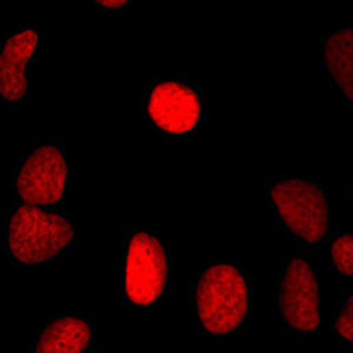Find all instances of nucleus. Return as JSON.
<instances>
[{
    "label": "nucleus",
    "mask_w": 353,
    "mask_h": 353,
    "mask_svg": "<svg viewBox=\"0 0 353 353\" xmlns=\"http://www.w3.org/2000/svg\"><path fill=\"white\" fill-rule=\"evenodd\" d=\"M320 46L323 78L352 106V25L325 34Z\"/></svg>",
    "instance_id": "nucleus-10"
},
{
    "label": "nucleus",
    "mask_w": 353,
    "mask_h": 353,
    "mask_svg": "<svg viewBox=\"0 0 353 353\" xmlns=\"http://www.w3.org/2000/svg\"><path fill=\"white\" fill-rule=\"evenodd\" d=\"M80 239L71 216L37 205H18L4 230L6 256L18 267H41L62 260Z\"/></svg>",
    "instance_id": "nucleus-3"
},
{
    "label": "nucleus",
    "mask_w": 353,
    "mask_h": 353,
    "mask_svg": "<svg viewBox=\"0 0 353 353\" xmlns=\"http://www.w3.org/2000/svg\"><path fill=\"white\" fill-rule=\"evenodd\" d=\"M330 269L341 277L352 276V233H341L330 244Z\"/></svg>",
    "instance_id": "nucleus-12"
},
{
    "label": "nucleus",
    "mask_w": 353,
    "mask_h": 353,
    "mask_svg": "<svg viewBox=\"0 0 353 353\" xmlns=\"http://www.w3.org/2000/svg\"><path fill=\"white\" fill-rule=\"evenodd\" d=\"M189 302L200 332L232 336L248 325L253 313V285L235 261L207 260L191 279Z\"/></svg>",
    "instance_id": "nucleus-1"
},
{
    "label": "nucleus",
    "mask_w": 353,
    "mask_h": 353,
    "mask_svg": "<svg viewBox=\"0 0 353 353\" xmlns=\"http://www.w3.org/2000/svg\"><path fill=\"white\" fill-rule=\"evenodd\" d=\"M71 182V165L61 145L44 143L23 157L12 189L27 205L52 209L61 205Z\"/></svg>",
    "instance_id": "nucleus-6"
},
{
    "label": "nucleus",
    "mask_w": 353,
    "mask_h": 353,
    "mask_svg": "<svg viewBox=\"0 0 353 353\" xmlns=\"http://www.w3.org/2000/svg\"><path fill=\"white\" fill-rule=\"evenodd\" d=\"M265 196L274 223L286 237L305 249H320L336 228L327 188L307 176L269 175Z\"/></svg>",
    "instance_id": "nucleus-2"
},
{
    "label": "nucleus",
    "mask_w": 353,
    "mask_h": 353,
    "mask_svg": "<svg viewBox=\"0 0 353 353\" xmlns=\"http://www.w3.org/2000/svg\"><path fill=\"white\" fill-rule=\"evenodd\" d=\"M145 115L163 134H193L203 122L205 97L189 81L166 78L150 85L145 94Z\"/></svg>",
    "instance_id": "nucleus-7"
},
{
    "label": "nucleus",
    "mask_w": 353,
    "mask_h": 353,
    "mask_svg": "<svg viewBox=\"0 0 353 353\" xmlns=\"http://www.w3.org/2000/svg\"><path fill=\"white\" fill-rule=\"evenodd\" d=\"M87 2L88 4H92L96 9H99V11L119 12L131 8L134 0H87Z\"/></svg>",
    "instance_id": "nucleus-13"
},
{
    "label": "nucleus",
    "mask_w": 353,
    "mask_h": 353,
    "mask_svg": "<svg viewBox=\"0 0 353 353\" xmlns=\"http://www.w3.org/2000/svg\"><path fill=\"white\" fill-rule=\"evenodd\" d=\"M332 332L341 346H352V293L345 292L332 316Z\"/></svg>",
    "instance_id": "nucleus-11"
},
{
    "label": "nucleus",
    "mask_w": 353,
    "mask_h": 353,
    "mask_svg": "<svg viewBox=\"0 0 353 353\" xmlns=\"http://www.w3.org/2000/svg\"><path fill=\"white\" fill-rule=\"evenodd\" d=\"M41 53V32L32 25L12 30L0 43V103L20 106L30 96V69Z\"/></svg>",
    "instance_id": "nucleus-8"
},
{
    "label": "nucleus",
    "mask_w": 353,
    "mask_h": 353,
    "mask_svg": "<svg viewBox=\"0 0 353 353\" xmlns=\"http://www.w3.org/2000/svg\"><path fill=\"white\" fill-rule=\"evenodd\" d=\"M96 343L97 327L92 318L61 314L37 330L30 353H92Z\"/></svg>",
    "instance_id": "nucleus-9"
},
{
    "label": "nucleus",
    "mask_w": 353,
    "mask_h": 353,
    "mask_svg": "<svg viewBox=\"0 0 353 353\" xmlns=\"http://www.w3.org/2000/svg\"><path fill=\"white\" fill-rule=\"evenodd\" d=\"M122 293L134 307H152L166 299L172 286V265L165 239L152 230H134L122 253Z\"/></svg>",
    "instance_id": "nucleus-4"
},
{
    "label": "nucleus",
    "mask_w": 353,
    "mask_h": 353,
    "mask_svg": "<svg viewBox=\"0 0 353 353\" xmlns=\"http://www.w3.org/2000/svg\"><path fill=\"white\" fill-rule=\"evenodd\" d=\"M274 311L283 329L297 336L320 330V281L304 256L283 263L274 286Z\"/></svg>",
    "instance_id": "nucleus-5"
}]
</instances>
